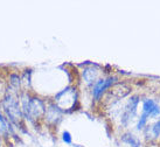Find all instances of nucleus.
I'll return each instance as SVG.
<instances>
[{"label":"nucleus","mask_w":160,"mask_h":147,"mask_svg":"<svg viewBox=\"0 0 160 147\" xmlns=\"http://www.w3.org/2000/svg\"><path fill=\"white\" fill-rule=\"evenodd\" d=\"M138 104H139V98H138L137 96H133V97L130 99L129 103H128L126 106H125L124 113H123V116H122V124L123 125L129 124V121L132 119V117H133L134 115H136V112H137Z\"/></svg>","instance_id":"obj_1"},{"label":"nucleus","mask_w":160,"mask_h":147,"mask_svg":"<svg viewBox=\"0 0 160 147\" xmlns=\"http://www.w3.org/2000/svg\"><path fill=\"white\" fill-rule=\"evenodd\" d=\"M160 115V107L157 105V103L152 99H145L142 102V116L145 118L148 117H157Z\"/></svg>","instance_id":"obj_2"},{"label":"nucleus","mask_w":160,"mask_h":147,"mask_svg":"<svg viewBox=\"0 0 160 147\" xmlns=\"http://www.w3.org/2000/svg\"><path fill=\"white\" fill-rule=\"evenodd\" d=\"M5 109H6L8 116L11 117V119L13 121H15L18 118H20V116H21L19 104L15 102V100H13L12 97L6 98V100H5Z\"/></svg>","instance_id":"obj_3"},{"label":"nucleus","mask_w":160,"mask_h":147,"mask_svg":"<svg viewBox=\"0 0 160 147\" xmlns=\"http://www.w3.org/2000/svg\"><path fill=\"white\" fill-rule=\"evenodd\" d=\"M25 111L31 117H39L43 112V104L39 99H31L25 105Z\"/></svg>","instance_id":"obj_4"},{"label":"nucleus","mask_w":160,"mask_h":147,"mask_svg":"<svg viewBox=\"0 0 160 147\" xmlns=\"http://www.w3.org/2000/svg\"><path fill=\"white\" fill-rule=\"evenodd\" d=\"M113 78H108V80H99L96 82V84L93 86V90H92V96L95 99H99L101 96H102L104 92H105V90L108 88H110L113 83Z\"/></svg>","instance_id":"obj_5"},{"label":"nucleus","mask_w":160,"mask_h":147,"mask_svg":"<svg viewBox=\"0 0 160 147\" xmlns=\"http://www.w3.org/2000/svg\"><path fill=\"white\" fill-rule=\"evenodd\" d=\"M129 92H130V86H128L126 84H117L113 88L110 89L109 94L115 96V100H118L119 98L125 97Z\"/></svg>","instance_id":"obj_6"},{"label":"nucleus","mask_w":160,"mask_h":147,"mask_svg":"<svg viewBox=\"0 0 160 147\" xmlns=\"http://www.w3.org/2000/svg\"><path fill=\"white\" fill-rule=\"evenodd\" d=\"M97 75H98V72L96 71L95 69H92V68L85 69L84 72H83V76H84L85 81H87L88 83H90V82H95V80L97 78Z\"/></svg>","instance_id":"obj_7"},{"label":"nucleus","mask_w":160,"mask_h":147,"mask_svg":"<svg viewBox=\"0 0 160 147\" xmlns=\"http://www.w3.org/2000/svg\"><path fill=\"white\" fill-rule=\"evenodd\" d=\"M123 141L124 143H128L130 144L132 147H138L139 146V143H138V140L134 138L132 134H125L124 137H123Z\"/></svg>","instance_id":"obj_8"},{"label":"nucleus","mask_w":160,"mask_h":147,"mask_svg":"<svg viewBox=\"0 0 160 147\" xmlns=\"http://www.w3.org/2000/svg\"><path fill=\"white\" fill-rule=\"evenodd\" d=\"M152 131H153L154 137H159V134H160V120L158 121L153 127H152Z\"/></svg>","instance_id":"obj_9"},{"label":"nucleus","mask_w":160,"mask_h":147,"mask_svg":"<svg viewBox=\"0 0 160 147\" xmlns=\"http://www.w3.org/2000/svg\"><path fill=\"white\" fill-rule=\"evenodd\" d=\"M63 141L66 144H71V134L68 131L63 132Z\"/></svg>","instance_id":"obj_10"}]
</instances>
